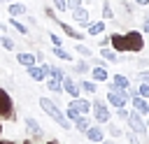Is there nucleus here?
Returning <instances> with one entry per match:
<instances>
[{
  "mask_svg": "<svg viewBox=\"0 0 149 144\" xmlns=\"http://www.w3.org/2000/svg\"><path fill=\"white\" fill-rule=\"evenodd\" d=\"M109 46L116 53H140L144 49V37L142 30H128V33H112L109 35Z\"/></svg>",
  "mask_w": 149,
  "mask_h": 144,
  "instance_id": "obj_1",
  "label": "nucleus"
},
{
  "mask_svg": "<svg viewBox=\"0 0 149 144\" xmlns=\"http://www.w3.org/2000/svg\"><path fill=\"white\" fill-rule=\"evenodd\" d=\"M40 107H42V111H44L47 116H51V118H54V121H56L63 130H70V128H72L70 118H68V116L58 109V105H56L54 100H49V98H40Z\"/></svg>",
  "mask_w": 149,
  "mask_h": 144,
  "instance_id": "obj_2",
  "label": "nucleus"
},
{
  "mask_svg": "<svg viewBox=\"0 0 149 144\" xmlns=\"http://www.w3.org/2000/svg\"><path fill=\"white\" fill-rule=\"evenodd\" d=\"M91 109H93V114H95V121H98V123H109L112 111H109L107 100H93V102H91Z\"/></svg>",
  "mask_w": 149,
  "mask_h": 144,
  "instance_id": "obj_3",
  "label": "nucleus"
},
{
  "mask_svg": "<svg viewBox=\"0 0 149 144\" xmlns=\"http://www.w3.org/2000/svg\"><path fill=\"white\" fill-rule=\"evenodd\" d=\"M12 116H14V100L5 88H0V118H12Z\"/></svg>",
  "mask_w": 149,
  "mask_h": 144,
  "instance_id": "obj_4",
  "label": "nucleus"
},
{
  "mask_svg": "<svg viewBox=\"0 0 149 144\" xmlns=\"http://www.w3.org/2000/svg\"><path fill=\"white\" fill-rule=\"evenodd\" d=\"M128 100H130V98H128L126 91H116V88H109V91H107V105H112V107H116V109H119V107H126Z\"/></svg>",
  "mask_w": 149,
  "mask_h": 144,
  "instance_id": "obj_5",
  "label": "nucleus"
},
{
  "mask_svg": "<svg viewBox=\"0 0 149 144\" xmlns=\"http://www.w3.org/2000/svg\"><path fill=\"white\" fill-rule=\"evenodd\" d=\"M126 121H128V125H130V130H133V132L147 135V121L142 118V114H140V111H130Z\"/></svg>",
  "mask_w": 149,
  "mask_h": 144,
  "instance_id": "obj_6",
  "label": "nucleus"
},
{
  "mask_svg": "<svg viewBox=\"0 0 149 144\" xmlns=\"http://www.w3.org/2000/svg\"><path fill=\"white\" fill-rule=\"evenodd\" d=\"M61 86H63V91L70 95V98H79L81 95V88H79V81H74L72 77H63V81H61Z\"/></svg>",
  "mask_w": 149,
  "mask_h": 144,
  "instance_id": "obj_7",
  "label": "nucleus"
},
{
  "mask_svg": "<svg viewBox=\"0 0 149 144\" xmlns=\"http://www.w3.org/2000/svg\"><path fill=\"white\" fill-rule=\"evenodd\" d=\"M56 23H58V28L63 30V35H65V37H72V39H77V42H81V39H84V33H81V30H77L74 26H70V23H65V21H61V19H56Z\"/></svg>",
  "mask_w": 149,
  "mask_h": 144,
  "instance_id": "obj_8",
  "label": "nucleus"
},
{
  "mask_svg": "<svg viewBox=\"0 0 149 144\" xmlns=\"http://www.w3.org/2000/svg\"><path fill=\"white\" fill-rule=\"evenodd\" d=\"M72 21L77 23V26H88L91 23V14H88V9L81 5V7H77V9H72Z\"/></svg>",
  "mask_w": 149,
  "mask_h": 144,
  "instance_id": "obj_9",
  "label": "nucleus"
},
{
  "mask_svg": "<svg viewBox=\"0 0 149 144\" xmlns=\"http://www.w3.org/2000/svg\"><path fill=\"white\" fill-rule=\"evenodd\" d=\"M128 102H130V105H133V109H135V111H140L142 116H144V114H149V102H147V98H142V95H137V93H135Z\"/></svg>",
  "mask_w": 149,
  "mask_h": 144,
  "instance_id": "obj_10",
  "label": "nucleus"
},
{
  "mask_svg": "<svg viewBox=\"0 0 149 144\" xmlns=\"http://www.w3.org/2000/svg\"><path fill=\"white\" fill-rule=\"evenodd\" d=\"M7 12H9V16H14V19L28 16V7H26L23 2H9V5H7Z\"/></svg>",
  "mask_w": 149,
  "mask_h": 144,
  "instance_id": "obj_11",
  "label": "nucleus"
},
{
  "mask_svg": "<svg viewBox=\"0 0 149 144\" xmlns=\"http://www.w3.org/2000/svg\"><path fill=\"white\" fill-rule=\"evenodd\" d=\"M105 30H107V26H105V19H100V21H93V23H88V26H86V35H91V37H100Z\"/></svg>",
  "mask_w": 149,
  "mask_h": 144,
  "instance_id": "obj_12",
  "label": "nucleus"
},
{
  "mask_svg": "<svg viewBox=\"0 0 149 144\" xmlns=\"http://www.w3.org/2000/svg\"><path fill=\"white\" fill-rule=\"evenodd\" d=\"M26 70H28V77H30L33 81H44V79H47L44 65H40V63H35V65H30V67H26Z\"/></svg>",
  "mask_w": 149,
  "mask_h": 144,
  "instance_id": "obj_13",
  "label": "nucleus"
},
{
  "mask_svg": "<svg viewBox=\"0 0 149 144\" xmlns=\"http://www.w3.org/2000/svg\"><path fill=\"white\" fill-rule=\"evenodd\" d=\"M86 139H88V142H95V144H100V142L105 139V132H102V128H100V125H88V130H86Z\"/></svg>",
  "mask_w": 149,
  "mask_h": 144,
  "instance_id": "obj_14",
  "label": "nucleus"
},
{
  "mask_svg": "<svg viewBox=\"0 0 149 144\" xmlns=\"http://www.w3.org/2000/svg\"><path fill=\"white\" fill-rule=\"evenodd\" d=\"M91 77H93V81H107V65L102 63V65H91Z\"/></svg>",
  "mask_w": 149,
  "mask_h": 144,
  "instance_id": "obj_15",
  "label": "nucleus"
},
{
  "mask_svg": "<svg viewBox=\"0 0 149 144\" xmlns=\"http://www.w3.org/2000/svg\"><path fill=\"white\" fill-rule=\"evenodd\" d=\"M130 86V79L126 77V74H114L112 77V84H109V88H116V91H126Z\"/></svg>",
  "mask_w": 149,
  "mask_h": 144,
  "instance_id": "obj_16",
  "label": "nucleus"
},
{
  "mask_svg": "<svg viewBox=\"0 0 149 144\" xmlns=\"http://www.w3.org/2000/svg\"><path fill=\"white\" fill-rule=\"evenodd\" d=\"M26 130H28V132L33 135V139H42V137H44V132H42L40 123H37V121H35L33 116H30V118L26 121Z\"/></svg>",
  "mask_w": 149,
  "mask_h": 144,
  "instance_id": "obj_17",
  "label": "nucleus"
},
{
  "mask_svg": "<svg viewBox=\"0 0 149 144\" xmlns=\"http://www.w3.org/2000/svg\"><path fill=\"white\" fill-rule=\"evenodd\" d=\"M70 105H72L74 109H79L81 114H88V111H91V102H88L86 98H72Z\"/></svg>",
  "mask_w": 149,
  "mask_h": 144,
  "instance_id": "obj_18",
  "label": "nucleus"
},
{
  "mask_svg": "<svg viewBox=\"0 0 149 144\" xmlns=\"http://www.w3.org/2000/svg\"><path fill=\"white\" fill-rule=\"evenodd\" d=\"M16 60H19V65L30 67V65H35V53H30V51H21V53H16Z\"/></svg>",
  "mask_w": 149,
  "mask_h": 144,
  "instance_id": "obj_19",
  "label": "nucleus"
},
{
  "mask_svg": "<svg viewBox=\"0 0 149 144\" xmlns=\"http://www.w3.org/2000/svg\"><path fill=\"white\" fill-rule=\"evenodd\" d=\"M100 58L107 60V63H116L119 60V53L114 49H109V46H100Z\"/></svg>",
  "mask_w": 149,
  "mask_h": 144,
  "instance_id": "obj_20",
  "label": "nucleus"
},
{
  "mask_svg": "<svg viewBox=\"0 0 149 144\" xmlns=\"http://www.w3.org/2000/svg\"><path fill=\"white\" fill-rule=\"evenodd\" d=\"M51 51H54V56H56V58H61V60H65V63H72V53H70V51H65L63 46H54V44H51Z\"/></svg>",
  "mask_w": 149,
  "mask_h": 144,
  "instance_id": "obj_21",
  "label": "nucleus"
},
{
  "mask_svg": "<svg viewBox=\"0 0 149 144\" xmlns=\"http://www.w3.org/2000/svg\"><path fill=\"white\" fill-rule=\"evenodd\" d=\"M9 26H12V28H14V30H16L19 35H28V26H26V23H21L19 19L9 16Z\"/></svg>",
  "mask_w": 149,
  "mask_h": 144,
  "instance_id": "obj_22",
  "label": "nucleus"
},
{
  "mask_svg": "<svg viewBox=\"0 0 149 144\" xmlns=\"http://www.w3.org/2000/svg\"><path fill=\"white\" fill-rule=\"evenodd\" d=\"M79 88H81L84 93H95V91H98V81H91V79H81V81H79Z\"/></svg>",
  "mask_w": 149,
  "mask_h": 144,
  "instance_id": "obj_23",
  "label": "nucleus"
},
{
  "mask_svg": "<svg viewBox=\"0 0 149 144\" xmlns=\"http://www.w3.org/2000/svg\"><path fill=\"white\" fill-rule=\"evenodd\" d=\"M47 88H49L51 93H61V91H63V86H61V79H54V77H47Z\"/></svg>",
  "mask_w": 149,
  "mask_h": 144,
  "instance_id": "obj_24",
  "label": "nucleus"
},
{
  "mask_svg": "<svg viewBox=\"0 0 149 144\" xmlns=\"http://www.w3.org/2000/svg\"><path fill=\"white\" fill-rule=\"evenodd\" d=\"M88 125H91V121L86 118V114H81V116L74 121V128H77L79 132H86V130H88Z\"/></svg>",
  "mask_w": 149,
  "mask_h": 144,
  "instance_id": "obj_25",
  "label": "nucleus"
},
{
  "mask_svg": "<svg viewBox=\"0 0 149 144\" xmlns=\"http://www.w3.org/2000/svg\"><path fill=\"white\" fill-rule=\"evenodd\" d=\"M74 51H77L81 58H91V56H93V51H91L86 44H81V42H77V44H74Z\"/></svg>",
  "mask_w": 149,
  "mask_h": 144,
  "instance_id": "obj_26",
  "label": "nucleus"
},
{
  "mask_svg": "<svg viewBox=\"0 0 149 144\" xmlns=\"http://www.w3.org/2000/svg\"><path fill=\"white\" fill-rule=\"evenodd\" d=\"M102 19H105V21H112V19H114V9H112L109 0L102 2Z\"/></svg>",
  "mask_w": 149,
  "mask_h": 144,
  "instance_id": "obj_27",
  "label": "nucleus"
},
{
  "mask_svg": "<svg viewBox=\"0 0 149 144\" xmlns=\"http://www.w3.org/2000/svg\"><path fill=\"white\" fill-rule=\"evenodd\" d=\"M74 72H77V74H88V72H91V65H88L86 60H77V63H74Z\"/></svg>",
  "mask_w": 149,
  "mask_h": 144,
  "instance_id": "obj_28",
  "label": "nucleus"
},
{
  "mask_svg": "<svg viewBox=\"0 0 149 144\" xmlns=\"http://www.w3.org/2000/svg\"><path fill=\"white\" fill-rule=\"evenodd\" d=\"M65 116H68L70 121H77V118L81 116V111H79V109H74L72 105H68V109H65Z\"/></svg>",
  "mask_w": 149,
  "mask_h": 144,
  "instance_id": "obj_29",
  "label": "nucleus"
},
{
  "mask_svg": "<svg viewBox=\"0 0 149 144\" xmlns=\"http://www.w3.org/2000/svg\"><path fill=\"white\" fill-rule=\"evenodd\" d=\"M137 95H142V98L149 100V81H140V86H137Z\"/></svg>",
  "mask_w": 149,
  "mask_h": 144,
  "instance_id": "obj_30",
  "label": "nucleus"
},
{
  "mask_svg": "<svg viewBox=\"0 0 149 144\" xmlns=\"http://www.w3.org/2000/svg\"><path fill=\"white\" fill-rule=\"evenodd\" d=\"M0 44H2V49H7V51H12V49L16 46V44H14V39H12V37H7V35H2Z\"/></svg>",
  "mask_w": 149,
  "mask_h": 144,
  "instance_id": "obj_31",
  "label": "nucleus"
},
{
  "mask_svg": "<svg viewBox=\"0 0 149 144\" xmlns=\"http://www.w3.org/2000/svg\"><path fill=\"white\" fill-rule=\"evenodd\" d=\"M47 35H49V39H51V44H54V46H63L61 35H56V33H47Z\"/></svg>",
  "mask_w": 149,
  "mask_h": 144,
  "instance_id": "obj_32",
  "label": "nucleus"
},
{
  "mask_svg": "<svg viewBox=\"0 0 149 144\" xmlns=\"http://www.w3.org/2000/svg\"><path fill=\"white\" fill-rule=\"evenodd\" d=\"M54 9L56 12H65L68 9V0H54Z\"/></svg>",
  "mask_w": 149,
  "mask_h": 144,
  "instance_id": "obj_33",
  "label": "nucleus"
},
{
  "mask_svg": "<svg viewBox=\"0 0 149 144\" xmlns=\"http://www.w3.org/2000/svg\"><path fill=\"white\" fill-rule=\"evenodd\" d=\"M107 132H109L112 137H119V135H121V128H119V125H112V123H109V125H107Z\"/></svg>",
  "mask_w": 149,
  "mask_h": 144,
  "instance_id": "obj_34",
  "label": "nucleus"
},
{
  "mask_svg": "<svg viewBox=\"0 0 149 144\" xmlns=\"http://www.w3.org/2000/svg\"><path fill=\"white\" fill-rule=\"evenodd\" d=\"M140 30L149 35V14H144V16H142V26H140Z\"/></svg>",
  "mask_w": 149,
  "mask_h": 144,
  "instance_id": "obj_35",
  "label": "nucleus"
},
{
  "mask_svg": "<svg viewBox=\"0 0 149 144\" xmlns=\"http://www.w3.org/2000/svg\"><path fill=\"white\" fill-rule=\"evenodd\" d=\"M44 14H47V19H51V21H56L58 16H56V9L54 7H44Z\"/></svg>",
  "mask_w": 149,
  "mask_h": 144,
  "instance_id": "obj_36",
  "label": "nucleus"
},
{
  "mask_svg": "<svg viewBox=\"0 0 149 144\" xmlns=\"http://www.w3.org/2000/svg\"><path fill=\"white\" fill-rule=\"evenodd\" d=\"M128 114H130V111H128L126 107H119V109H116V116H119L121 121H126V118H128Z\"/></svg>",
  "mask_w": 149,
  "mask_h": 144,
  "instance_id": "obj_37",
  "label": "nucleus"
},
{
  "mask_svg": "<svg viewBox=\"0 0 149 144\" xmlns=\"http://www.w3.org/2000/svg\"><path fill=\"white\" fill-rule=\"evenodd\" d=\"M84 5V0H68V9L72 12V9H77V7H81Z\"/></svg>",
  "mask_w": 149,
  "mask_h": 144,
  "instance_id": "obj_38",
  "label": "nucleus"
},
{
  "mask_svg": "<svg viewBox=\"0 0 149 144\" xmlns=\"http://www.w3.org/2000/svg\"><path fill=\"white\" fill-rule=\"evenodd\" d=\"M126 139H128L130 144H140V139H137V135H135L133 130H130V132H126Z\"/></svg>",
  "mask_w": 149,
  "mask_h": 144,
  "instance_id": "obj_39",
  "label": "nucleus"
},
{
  "mask_svg": "<svg viewBox=\"0 0 149 144\" xmlns=\"http://www.w3.org/2000/svg\"><path fill=\"white\" fill-rule=\"evenodd\" d=\"M137 81H149V70H140L137 72Z\"/></svg>",
  "mask_w": 149,
  "mask_h": 144,
  "instance_id": "obj_40",
  "label": "nucleus"
},
{
  "mask_svg": "<svg viewBox=\"0 0 149 144\" xmlns=\"http://www.w3.org/2000/svg\"><path fill=\"white\" fill-rule=\"evenodd\" d=\"M100 46H109V35L102 33V37H100Z\"/></svg>",
  "mask_w": 149,
  "mask_h": 144,
  "instance_id": "obj_41",
  "label": "nucleus"
},
{
  "mask_svg": "<svg viewBox=\"0 0 149 144\" xmlns=\"http://www.w3.org/2000/svg\"><path fill=\"white\" fill-rule=\"evenodd\" d=\"M147 65H149L147 58H137V67H147Z\"/></svg>",
  "mask_w": 149,
  "mask_h": 144,
  "instance_id": "obj_42",
  "label": "nucleus"
},
{
  "mask_svg": "<svg viewBox=\"0 0 149 144\" xmlns=\"http://www.w3.org/2000/svg\"><path fill=\"white\" fill-rule=\"evenodd\" d=\"M135 5H137V7H147V5H149V0H135Z\"/></svg>",
  "mask_w": 149,
  "mask_h": 144,
  "instance_id": "obj_43",
  "label": "nucleus"
},
{
  "mask_svg": "<svg viewBox=\"0 0 149 144\" xmlns=\"http://www.w3.org/2000/svg\"><path fill=\"white\" fill-rule=\"evenodd\" d=\"M100 144H116V142H109V139H102Z\"/></svg>",
  "mask_w": 149,
  "mask_h": 144,
  "instance_id": "obj_44",
  "label": "nucleus"
},
{
  "mask_svg": "<svg viewBox=\"0 0 149 144\" xmlns=\"http://www.w3.org/2000/svg\"><path fill=\"white\" fill-rule=\"evenodd\" d=\"M47 144H58V142H56V139H49V142H47Z\"/></svg>",
  "mask_w": 149,
  "mask_h": 144,
  "instance_id": "obj_45",
  "label": "nucleus"
},
{
  "mask_svg": "<svg viewBox=\"0 0 149 144\" xmlns=\"http://www.w3.org/2000/svg\"><path fill=\"white\" fill-rule=\"evenodd\" d=\"M7 2H9V0H0V5H7Z\"/></svg>",
  "mask_w": 149,
  "mask_h": 144,
  "instance_id": "obj_46",
  "label": "nucleus"
},
{
  "mask_svg": "<svg viewBox=\"0 0 149 144\" xmlns=\"http://www.w3.org/2000/svg\"><path fill=\"white\" fill-rule=\"evenodd\" d=\"M0 144H14V142H2V139H0Z\"/></svg>",
  "mask_w": 149,
  "mask_h": 144,
  "instance_id": "obj_47",
  "label": "nucleus"
},
{
  "mask_svg": "<svg viewBox=\"0 0 149 144\" xmlns=\"http://www.w3.org/2000/svg\"><path fill=\"white\" fill-rule=\"evenodd\" d=\"M23 144H33V142H30V139H26V142H23Z\"/></svg>",
  "mask_w": 149,
  "mask_h": 144,
  "instance_id": "obj_48",
  "label": "nucleus"
},
{
  "mask_svg": "<svg viewBox=\"0 0 149 144\" xmlns=\"http://www.w3.org/2000/svg\"><path fill=\"white\" fill-rule=\"evenodd\" d=\"M147 132H149V121H147Z\"/></svg>",
  "mask_w": 149,
  "mask_h": 144,
  "instance_id": "obj_49",
  "label": "nucleus"
},
{
  "mask_svg": "<svg viewBox=\"0 0 149 144\" xmlns=\"http://www.w3.org/2000/svg\"><path fill=\"white\" fill-rule=\"evenodd\" d=\"M0 135H2V123H0Z\"/></svg>",
  "mask_w": 149,
  "mask_h": 144,
  "instance_id": "obj_50",
  "label": "nucleus"
},
{
  "mask_svg": "<svg viewBox=\"0 0 149 144\" xmlns=\"http://www.w3.org/2000/svg\"><path fill=\"white\" fill-rule=\"evenodd\" d=\"M0 39H2V33H0Z\"/></svg>",
  "mask_w": 149,
  "mask_h": 144,
  "instance_id": "obj_51",
  "label": "nucleus"
}]
</instances>
